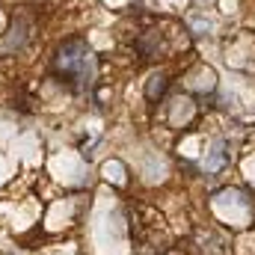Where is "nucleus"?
Returning a JSON list of instances; mask_svg holds the SVG:
<instances>
[{
	"label": "nucleus",
	"instance_id": "obj_4",
	"mask_svg": "<svg viewBox=\"0 0 255 255\" xmlns=\"http://www.w3.org/2000/svg\"><path fill=\"white\" fill-rule=\"evenodd\" d=\"M226 166V151H223V142H217L214 148H211V154L202 160V169L205 172H217V169H223Z\"/></svg>",
	"mask_w": 255,
	"mask_h": 255
},
{
	"label": "nucleus",
	"instance_id": "obj_2",
	"mask_svg": "<svg viewBox=\"0 0 255 255\" xmlns=\"http://www.w3.org/2000/svg\"><path fill=\"white\" fill-rule=\"evenodd\" d=\"M36 36H39V9L33 6H21L9 24V30L3 33V42H0V54L9 57V60H18L24 57L33 45H36Z\"/></svg>",
	"mask_w": 255,
	"mask_h": 255
},
{
	"label": "nucleus",
	"instance_id": "obj_3",
	"mask_svg": "<svg viewBox=\"0 0 255 255\" xmlns=\"http://www.w3.org/2000/svg\"><path fill=\"white\" fill-rule=\"evenodd\" d=\"M166 86H169V74H166V71H154V74L145 80V98H148V101H157V98L166 92Z\"/></svg>",
	"mask_w": 255,
	"mask_h": 255
},
{
	"label": "nucleus",
	"instance_id": "obj_1",
	"mask_svg": "<svg viewBox=\"0 0 255 255\" xmlns=\"http://www.w3.org/2000/svg\"><path fill=\"white\" fill-rule=\"evenodd\" d=\"M95 71H98L95 54L86 45V39H80V36L63 39L54 48V54H51V74H54V80H60L65 89H71V92H89L92 83H95Z\"/></svg>",
	"mask_w": 255,
	"mask_h": 255
}]
</instances>
